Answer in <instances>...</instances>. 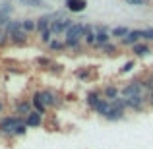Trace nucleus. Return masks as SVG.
Returning <instances> with one entry per match:
<instances>
[{
    "label": "nucleus",
    "instance_id": "f257e3e1",
    "mask_svg": "<svg viewBox=\"0 0 153 149\" xmlns=\"http://www.w3.org/2000/svg\"><path fill=\"white\" fill-rule=\"evenodd\" d=\"M146 87H143V82H132L128 83L122 89V99H132V97H147L146 95Z\"/></svg>",
    "mask_w": 153,
    "mask_h": 149
},
{
    "label": "nucleus",
    "instance_id": "f03ea898",
    "mask_svg": "<svg viewBox=\"0 0 153 149\" xmlns=\"http://www.w3.org/2000/svg\"><path fill=\"white\" fill-rule=\"evenodd\" d=\"M19 124H22V118H18V116H6V118L0 120V134L14 136L16 128H18Z\"/></svg>",
    "mask_w": 153,
    "mask_h": 149
},
{
    "label": "nucleus",
    "instance_id": "7ed1b4c3",
    "mask_svg": "<svg viewBox=\"0 0 153 149\" xmlns=\"http://www.w3.org/2000/svg\"><path fill=\"white\" fill-rule=\"evenodd\" d=\"M74 25V21L72 19H68V18H56L54 21H52V25H51V31L52 33H66L70 27Z\"/></svg>",
    "mask_w": 153,
    "mask_h": 149
},
{
    "label": "nucleus",
    "instance_id": "20e7f679",
    "mask_svg": "<svg viewBox=\"0 0 153 149\" xmlns=\"http://www.w3.org/2000/svg\"><path fill=\"white\" fill-rule=\"evenodd\" d=\"M83 33H85V25L74 23V25L66 31V41H79V39L83 37Z\"/></svg>",
    "mask_w": 153,
    "mask_h": 149
},
{
    "label": "nucleus",
    "instance_id": "39448f33",
    "mask_svg": "<svg viewBox=\"0 0 153 149\" xmlns=\"http://www.w3.org/2000/svg\"><path fill=\"white\" fill-rule=\"evenodd\" d=\"M31 112H33V103H29V101H19V103L16 105V116H18V118L25 120Z\"/></svg>",
    "mask_w": 153,
    "mask_h": 149
},
{
    "label": "nucleus",
    "instance_id": "423d86ee",
    "mask_svg": "<svg viewBox=\"0 0 153 149\" xmlns=\"http://www.w3.org/2000/svg\"><path fill=\"white\" fill-rule=\"evenodd\" d=\"M35 99H39L45 107H52V105H58V101H56V95L52 93V91H39V93H35Z\"/></svg>",
    "mask_w": 153,
    "mask_h": 149
},
{
    "label": "nucleus",
    "instance_id": "0eeeda50",
    "mask_svg": "<svg viewBox=\"0 0 153 149\" xmlns=\"http://www.w3.org/2000/svg\"><path fill=\"white\" fill-rule=\"evenodd\" d=\"M10 41L14 43V45H25L27 43V33L19 27V29H14L10 33Z\"/></svg>",
    "mask_w": 153,
    "mask_h": 149
},
{
    "label": "nucleus",
    "instance_id": "6e6552de",
    "mask_svg": "<svg viewBox=\"0 0 153 149\" xmlns=\"http://www.w3.org/2000/svg\"><path fill=\"white\" fill-rule=\"evenodd\" d=\"M124 101H126V107L134 108V110H142L146 107L147 97H132V99H124Z\"/></svg>",
    "mask_w": 153,
    "mask_h": 149
},
{
    "label": "nucleus",
    "instance_id": "1a4fd4ad",
    "mask_svg": "<svg viewBox=\"0 0 153 149\" xmlns=\"http://www.w3.org/2000/svg\"><path fill=\"white\" fill-rule=\"evenodd\" d=\"M87 6L85 0H66V8L70 12H83Z\"/></svg>",
    "mask_w": 153,
    "mask_h": 149
},
{
    "label": "nucleus",
    "instance_id": "9d476101",
    "mask_svg": "<svg viewBox=\"0 0 153 149\" xmlns=\"http://www.w3.org/2000/svg\"><path fill=\"white\" fill-rule=\"evenodd\" d=\"M140 39H142V31H140V29L138 31H130V33L122 39V45H132V47H134Z\"/></svg>",
    "mask_w": 153,
    "mask_h": 149
},
{
    "label": "nucleus",
    "instance_id": "9b49d317",
    "mask_svg": "<svg viewBox=\"0 0 153 149\" xmlns=\"http://www.w3.org/2000/svg\"><path fill=\"white\" fill-rule=\"evenodd\" d=\"M111 101H107V99H101L97 103V107H95V112H97V114H103V116H107L108 112H111Z\"/></svg>",
    "mask_w": 153,
    "mask_h": 149
},
{
    "label": "nucleus",
    "instance_id": "f8f14e48",
    "mask_svg": "<svg viewBox=\"0 0 153 149\" xmlns=\"http://www.w3.org/2000/svg\"><path fill=\"white\" fill-rule=\"evenodd\" d=\"M41 122H43V120H41V114H39L37 110H33V112H31V114L25 118V126H33V128H37V126H41Z\"/></svg>",
    "mask_w": 153,
    "mask_h": 149
},
{
    "label": "nucleus",
    "instance_id": "ddd939ff",
    "mask_svg": "<svg viewBox=\"0 0 153 149\" xmlns=\"http://www.w3.org/2000/svg\"><path fill=\"white\" fill-rule=\"evenodd\" d=\"M132 50H134L136 56H146V54H149V47H147L146 43H136V45L132 47Z\"/></svg>",
    "mask_w": 153,
    "mask_h": 149
},
{
    "label": "nucleus",
    "instance_id": "4468645a",
    "mask_svg": "<svg viewBox=\"0 0 153 149\" xmlns=\"http://www.w3.org/2000/svg\"><path fill=\"white\" fill-rule=\"evenodd\" d=\"M105 97H107V101L118 99V89H116L114 85H107V87H105Z\"/></svg>",
    "mask_w": 153,
    "mask_h": 149
},
{
    "label": "nucleus",
    "instance_id": "2eb2a0df",
    "mask_svg": "<svg viewBox=\"0 0 153 149\" xmlns=\"http://www.w3.org/2000/svg\"><path fill=\"white\" fill-rule=\"evenodd\" d=\"M22 29L25 31V33H31V31L37 29V21H35V19H23L22 21Z\"/></svg>",
    "mask_w": 153,
    "mask_h": 149
},
{
    "label": "nucleus",
    "instance_id": "dca6fc26",
    "mask_svg": "<svg viewBox=\"0 0 153 149\" xmlns=\"http://www.w3.org/2000/svg\"><path fill=\"white\" fill-rule=\"evenodd\" d=\"M108 37H111V35H108L107 31H95V45H105V43L108 41Z\"/></svg>",
    "mask_w": 153,
    "mask_h": 149
},
{
    "label": "nucleus",
    "instance_id": "f3484780",
    "mask_svg": "<svg viewBox=\"0 0 153 149\" xmlns=\"http://www.w3.org/2000/svg\"><path fill=\"white\" fill-rule=\"evenodd\" d=\"M122 116H124V110H122V108H111V112H108L105 118H107V120H120Z\"/></svg>",
    "mask_w": 153,
    "mask_h": 149
},
{
    "label": "nucleus",
    "instance_id": "a211bd4d",
    "mask_svg": "<svg viewBox=\"0 0 153 149\" xmlns=\"http://www.w3.org/2000/svg\"><path fill=\"white\" fill-rule=\"evenodd\" d=\"M83 37H85V41L89 43V45H95V31L91 25H85V33H83Z\"/></svg>",
    "mask_w": 153,
    "mask_h": 149
},
{
    "label": "nucleus",
    "instance_id": "6ab92c4d",
    "mask_svg": "<svg viewBox=\"0 0 153 149\" xmlns=\"http://www.w3.org/2000/svg\"><path fill=\"white\" fill-rule=\"evenodd\" d=\"M128 33H130V29H128V27H114V29H112L111 31V35H112V37H126V35Z\"/></svg>",
    "mask_w": 153,
    "mask_h": 149
},
{
    "label": "nucleus",
    "instance_id": "aec40b11",
    "mask_svg": "<svg viewBox=\"0 0 153 149\" xmlns=\"http://www.w3.org/2000/svg\"><path fill=\"white\" fill-rule=\"evenodd\" d=\"M99 101H101V99H99V93H97V91H93V93L87 95V105H89V107H93V108H95Z\"/></svg>",
    "mask_w": 153,
    "mask_h": 149
},
{
    "label": "nucleus",
    "instance_id": "412c9836",
    "mask_svg": "<svg viewBox=\"0 0 153 149\" xmlns=\"http://www.w3.org/2000/svg\"><path fill=\"white\" fill-rule=\"evenodd\" d=\"M8 37H10V33L6 31V27H0V47H2V45H6Z\"/></svg>",
    "mask_w": 153,
    "mask_h": 149
},
{
    "label": "nucleus",
    "instance_id": "4be33fe9",
    "mask_svg": "<svg viewBox=\"0 0 153 149\" xmlns=\"http://www.w3.org/2000/svg\"><path fill=\"white\" fill-rule=\"evenodd\" d=\"M33 107H35V110H37L39 114H43V112H45V105H43L39 99H35V97H33Z\"/></svg>",
    "mask_w": 153,
    "mask_h": 149
},
{
    "label": "nucleus",
    "instance_id": "5701e85b",
    "mask_svg": "<svg viewBox=\"0 0 153 149\" xmlns=\"http://www.w3.org/2000/svg\"><path fill=\"white\" fill-rule=\"evenodd\" d=\"M103 50H105V54H111V56L116 54V47L114 45H103Z\"/></svg>",
    "mask_w": 153,
    "mask_h": 149
},
{
    "label": "nucleus",
    "instance_id": "b1692460",
    "mask_svg": "<svg viewBox=\"0 0 153 149\" xmlns=\"http://www.w3.org/2000/svg\"><path fill=\"white\" fill-rule=\"evenodd\" d=\"M52 35H54V33H52L51 29L45 31V33H41V41H43V43H51V41H52Z\"/></svg>",
    "mask_w": 153,
    "mask_h": 149
},
{
    "label": "nucleus",
    "instance_id": "393cba45",
    "mask_svg": "<svg viewBox=\"0 0 153 149\" xmlns=\"http://www.w3.org/2000/svg\"><path fill=\"white\" fill-rule=\"evenodd\" d=\"M25 132H27V126H25V122H22L18 128H16V134H14V136H23Z\"/></svg>",
    "mask_w": 153,
    "mask_h": 149
},
{
    "label": "nucleus",
    "instance_id": "a878e982",
    "mask_svg": "<svg viewBox=\"0 0 153 149\" xmlns=\"http://www.w3.org/2000/svg\"><path fill=\"white\" fill-rule=\"evenodd\" d=\"M132 68H134V60H130V62H126L122 68H120V74H126V72H130Z\"/></svg>",
    "mask_w": 153,
    "mask_h": 149
},
{
    "label": "nucleus",
    "instance_id": "bb28decb",
    "mask_svg": "<svg viewBox=\"0 0 153 149\" xmlns=\"http://www.w3.org/2000/svg\"><path fill=\"white\" fill-rule=\"evenodd\" d=\"M126 2L132 6H146V4H149V0H126Z\"/></svg>",
    "mask_w": 153,
    "mask_h": 149
},
{
    "label": "nucleus",
    "instance_id": "cd10ccee",
    "mask_svg": "<svg viewBox=\"0 0 153 149\" xmlns=\"http://www.w3.org/2000/svg\"><path fill=\"white\" fill-rule=\"evenodd\" d=\"M49 47L52 50H60V49H64V43H56V41H51L49 43Z\"/></svg>",
    "mask_w": 153,
    "mask_h": 149
},
{
    "label": "nucleus",
    "instance_id": "c85d7f7f",
    "mask_svg": "<svg viewBox=\"0 0 153 149\" xmlns=\"http://www.w3.org/2000/svg\"><path fill=\"white\" fill-rule=\"evenodd\" d=\"M37 64H41V66H47V68H49L51 60H49V58H45V56H41V58H37Z\"/></svg>",
    "mask_w": 153,
    "mask_h": 149
},
{
    "label": "nucleus",
    "instance_id": "c756f323",
    "mask_svg": "<svg viewBox=\"0 0 153 149\" xmlns=\"http://www.w3.org/2000/svg\"><path fill=\"white\" fill-rule=\"evenodd\" d=\"M23 2H25L27 6H43L41 0H23Z\"/></svg>",
    "mask_w": 153,
    "mask_h": 149
},
{
    "label": "nucleus",
    "instance_id": "7c9ffc66",
    "mask_svg": "<svg viewBox=\"0 0 153 149\" xmlns=\"http://www.w3.org/2000/svg\"><path fill=\"white\" fill-rule=\"evenodd\" d=\"M147 103H149V107L153 108V91H149V93H147Z\"/></svg>",
    "mask_w": 153,
    "mask_h": 149
},
{
    "label": "nucleus",
    "instance_id": "2f4dec72",
    "mask_svg": "<svg viewBox=\"0 0 153 149\" xmlns=\"http://www.w3.org/2000/svg\"><path fill=\"white\" fill-rule=\"evenodd\" d=\"M79 41H66V47H78Z\"/></svg>",
    "mask_w": 153,
    "mask_h": 149
},
{
    "label": "nucleus",
    "instance_id": "473e14b6",
    "mask_svg": "<svg viewBox=\"0 0 153 149\" xmlns=\"http://www.w3.org/2000/svg\"><path fill=\"white\" fill-rule=\"evenodd\" d=\"M2 112H4V103L0 101V114H2Z\"/></svg>",
    "mask_w": 153,
    "mask_h": 149
}]
</instances>
